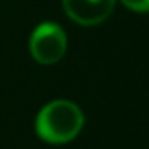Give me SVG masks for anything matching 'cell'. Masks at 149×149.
Wrapping results in <instances>:
<instances>
[{"mask_svg":"<svg viewBox=\"0 0 149 149\" xmlns=\"http://www.w3.org/2000/svg\"><path fill=\"white\" fill-rule=\"evenodd\" d=\"M67 51V35L54 23L39 25L30 35V53L35 61L53 65L63 58Z\"/></svg>","mask_w":149,"mask_h":149,"instance_id":"7a4b0ae2","label":"cell"},{"mask_svg":"<svg viewBox=\"0 0 149 149\" xmlns=\"http://www.w3.org/2000/svg\"><path fill=\"white\" fill-rule=\"evenodd\" d=\"M84 125L83 111L70 100H53L46 104L35 119L37 135L49 144H67L74 140Z\"/></svg>","mask_w":149,"mask_h":149,"instance_id":"6da1fadb","label":"cell"},{"mask_svg":"<svg viewBox=\"0 0 149 149\" xmlns=\"http://www.w3.org/2000/svg\"><path fill=\"white\" fill-rule=\"evenodd\" d=\"M121 2L135 13H149V0H121Z\"/></svg>","mask_w":149,"mask_h":149,"instance_id":"277c9868","label":"cell"},{"mask_svg":"<svg viewBox=\"0 0 149 149\" xmlns=\"http://www.w3.org/2000/svg\"><path fill=\"white\" fill-rule=\"evenodd\" d=\"M67 16L83 26L104 23L114 11L116 0H61Z\"/></svg>","mask_w":149,"mask_h":149,"instance_id":"3957f363","label":"cell"}]
</instances>
